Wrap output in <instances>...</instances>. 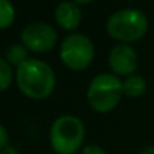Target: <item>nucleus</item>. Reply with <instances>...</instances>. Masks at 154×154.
<instances>
[{
  "label": "nucleus",
  "mask_w": 154,
  "mask_h": 154,
  "mask_svg": "<svg viewBox=\"0 0 154 154\" xmlns=\"http://www.w3.org/2000/svg\"><path fill=\"white\" fill-rule=\"evenodd\" d=\"M139 154H154V145H147Z\"/></svg>",
  "instance_id": "obj_15"
},
{
  "label": "nucleus",
  "mask_w": 154,
  "mask_h": 154,
  "mask_svg": "<svg viewBox=\"0 0 154 154\" xmlns=\"http://www.w3.org/2000/svg\"><path fill=\"white\" fill-rule=\"evenodd\" d=\"M18 88L30 99L41 100L48 97L55 87L52 67L38 58H29L17 67L15 73Z\"/></svg>",
  "instance_id": "obj_1"
},
{
  "label": "nucleus",
  "mask_w": 154,
  "mask_h": 154,
  "mask_svg": "<svg viewBox=\"0 0 154 154\" xmlns=\"http://www.w3.org/2000/svg\"><path fill=\"white\" fill-rule=\"evenodd\" d=\"M73 3H76V5H88V3H91L93 0H72Z\"/></svg>",
  "instance_id": "obj_17"
},
{
  "label": "nucleus",
  "mask_w": 154,
  "mask_h": 154,
  "mask_svg": "<svg viewBox=\"0 0 154 154\" xmlns=\"http://www.w3.org/2000/svg\"><path fill=\"white\" fill-rule=\"evenodd\" d=\"M84 123L75 115H61L50 129V144L57 154H75L84 142Z\"/></svg>",
  "instance_id": "obj_3"
},
{
  "label": "nucleus",
  "mask_w": 154,
  "mask_h": 154,
  "mask_svg": "<svg viewBox=\"0 0 154 154\" xmlns=\"http://www.w3.org/2000/svg\"><path fill=\"white\" fill-rule=\"evenodd\" d=\"M0 154H20L15 148H11V147H8V148H5V150H2Z\"/></svg>",
  "instance_id": "obj_16"
},
{
  "label": "nucleus",
  "mask_w": 154,
  "mask_h": 154,
  "mask_svg": "<svg viewBox=\"0 0 154 154\" xmlns=\"http://www.w3.org/2000/svg\"><path fill=\"white\" fill-rule=\"evenodd\" d=\"M15 20V8L9 0H0V30L8 29Z\"/></svg>",
  "instance_id": "obj_11"
},
{
  "label": "nucleus",
  "mask_w": 154,
  "mask_h": 154,
  "mask_svg": "<svg viewBox=\"0 0 154 154\" xmlns=\"http://www.w3.org/2000/svg\"><path fill=\"white\" fill-rule=\"evenodd\" d=\"M8 142H9V135L8 130L5 129L3 124H0V151L8 148Z\"/></svg>",
  "instance_id": "obj_13"
},
{
  "label": "nucleus",
  "mask_w": 154,
  "mask_h": 154,
  "mask_svg": "<svg viewBox=\"0 0 154 154\" xmlns=\"http://www.w3.org/2000/svg\"><path fill=\"white\" fill-rule=\"evenodd\" d=\"M108 63L114 73L130 76L138 67V55L130 45L121 44L111 50Z\"/></svg>",
  "instance_id": "obj_7"
},
{
  "label": "nucleus",
  "mask_w": 154,
  "mask_h": 154,
  "mask_svg": "<svg viewBox=\"0 0 154 154\" xmlns=\"http://www.w3.org/2000/svg\"><path fill=\"white\" fill-rule=\"evenodd\" d=\"M27 48L23 44H14L9 47V50L6 52V61L11 66H21L24 61H27Z\"/></svg>",
  "instance_id": "obj_10"
},
{
  "label": "nucleus",
  "mask_w": 154,
  "mask_h": 154,
  "mask_svg": "<svg viewBox=\"0 0 154 154\" xmlns=\"http://www.w3.org/2000/svg\"><path fill=\"white\" fill-rule=\"evenodd\" d=\"M81 154H106V153H105V150H103L102 147L94 145V144H90V145H87V147L82 148V153Z\"/></svg>",
  "instance_id": "obj_14"
},
{
  "label": "nucleus",
  "mask_w": 154,
  "mask_h": 154,
  "mask_svg": "<svg viewBox=\"0 0 154 154\" xmlns=\"http://www.w3.org/2000/svg\"><path fill=\"white\" fill-rule=\"evenodd\" d=\"M81 9L72 0L60 2L54 11V18L57 24L64 30H75L81 23Z\"/></svg>",
  "instance_id": "obj_8"
},
{
  "label": "nucleus",
  "mask_w": 154,
  "mask_h": 154,
  "mask_svg": "<svg viewBox=\"0 0 154 154\" xmlns=\"http://www.w3.org/2000/svg\"><path fill=\"white\" fill-rule=\"evenodd\" d=\"M94 57V45L93 42L81 35L73 33L69 35L61 47H60V60L63 64L72 70H82L90 66Z\"/></svg>",
  "instance_id": "obj_5"
},
{
  "label": "nucleus",
  "mask_w": 154,
  "mask_h": 154,
  "mask_svg": "<svg viewBox=\"0 0 154 154\" xmlns=\"http://www.w3.org/2000/svg\"><path fill=\"white\" fill-rule=\"evenodd\" d=\"M148 30V20L144 12L138 9H120L114 12L106 21L108 35L120 42H136L145 36Z\"/></svg>",
  "instance_id": "obj_2"
},
{
  "label": "nucleus",
  "mask_w": 154,
  "mask_h": 154,
  "mask_svg": "<svg viewBox=\"0 0 154 154\" xmlns=\"http://www.w3.org/2000/svg\"><path fill=\"white\" fill-rule=\"evenodd\" d=\"M147 90V81L139 75H130L123 82V93L129 97H139Z\"/></svg>",
  "instance_id": "obj_9"
},
{
  "label": "nucleus",
  "mask_w": 154,
  "mask_h": 154,
  "mask_svg": "<svg viewBox=\"0 0 154 154\" xmlns=\"http://www.w3.org/2000/svg\"><path fill=\"white\" fill-rule=\"evenodd\" d=\"M123 96V82L118 76L100 73L94 76L87 90V100L90 106L100 114L111 112Z\"/></svg>",
  "instance_id": "obj_4"
},
{
  "label": "nucleus",
  "mask_w": 154,
  "mask_h": 154,
  "mask_svg": "<svg viewBox=\"0 0 154 154\" xmlns=\"http://www.w3.org/2000/svg\"><path fill=\"white\" fill-rule=\"evenodd\" d=\"M12 79H14L12 66L6 60L0 58V91L8 90L12 84Z\"/></svg>",
  "instance_id": "obj_12"
},
{
  "label": "nucleus",
  "mask_w": 154,
  "mask_h": 154,
  "mask_svg": "<svg viewBox=\"0 0 154 154\" xmlns=\"http://www.w3.org/2000/svg\"><path fill=\"white\" fill-rule=\"evenodd\" d=\"M21 42L29 51L47 52L57 42V32L47 23H32L21 32Z\"/></svg>",
  "instance_id": "obj_6"
}]
</instances>
